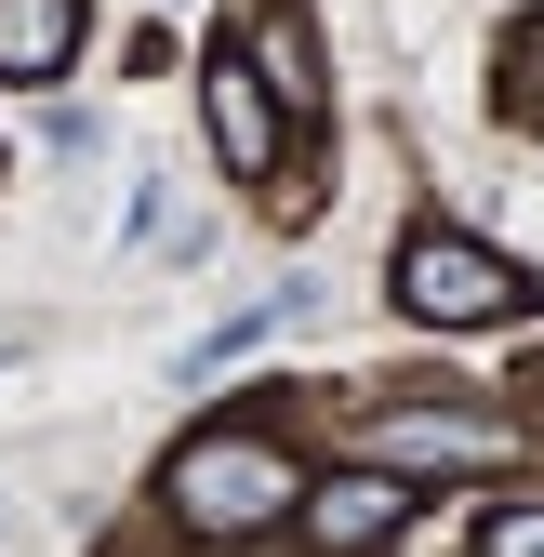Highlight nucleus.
Masks as SVG:
<instances>
[{"label": "nucleus", "instance_id": "1", "mask_svg": "<svg viewBox=\"0 0 544 557\" xmlns=\"http://www.w3.org/2000/svg\"><path fill=\"white\" fill-rule=\"evenodd\" d=\"M160 492H173L186 531H265V518L306 505V478H293V451H265V438H186Z\"/></svg>", "mask_w": 544, "mask_h": 557}, {"label": "nucleus", "instance_id": "2", "mask_svg": "<svg viewBox=\"0 0 544 557\" xmlns=\"http://www.w3.org/2000/svg\"><path fill=\"white\" fill-rule=\"evenodd\" d=\"M398 306H412V319H518L531 278L505 252H479V239H412V252H398Z\"/></svg>", "mask_w": 544, "mask_h": 557}, {"label": "nucleus", "instance_id": "3", "mask_svg": "<svg viewBox=\"0 0 544 557\" xmlns=\"http://www.w3.org/2000/svg\"><path fill=\"white\" fill-rule=\"evenodd\" d=\"M199 120H213V160L226 173H265V160H280V107H265L252 53H213V66H199Z\"/></svg>", "mask_w": 544, "mask_h": 557}, {"label": "nucleus", "instance_id": "4", "mask_svg": "<svg viewBox=\"0 0 544 557\" xmlns=\"http://www.w3.org/2000/svg\"><path fill=\"white\" fill-rule=\"evenodd\" d=\"M372 451H385V478H438V465H492L505 425H492V411H385Z\"/></svg>", "mask_w": 544, "mask_h": 557}, {"label": "nucleus", "instance_id": "5", "mask_svg": "<svg viewBox=\"0 0 544 557\" xmlns=\"http://www.w3.org/2000/svg\"><path fill=\"white\" fill-rule=\"evenodd\" d=\"M398 518H412V478H385V465H372V478H319V492H306V531H319L332 557H359V544H385Z\"/></svg>", "mask_w": 544, "mask_h": 557}, {"label": "nucleus", "instance_id": "6", "mask_svg": "<svg viewBox=\"0 0 544 557\" xmlns=\"http://www.w3.org/2000/svg\"><path fill=\"white\" fill-rule=\"evenodd\" d=\"M81 53V0H0V81H53Z\"/></svg>", "mask_w": 544, "mask_h": 557}, {"label": "nucleus", "instance_id": "7", "mask_svg": "<svg viewBox=\"0 0 544 557\" xmlns=\"http://www.w3.org/2000/svg\"><path fill=\"white\" fill-rule=\"evenodd\" d=\"M252 53H265V81H280L293 107H319V66H306V40H293V14H265V27H252Z\"/></svg>", "mask_w": 544, "mask_h": 557}, {"label": "nucleus", "instance_id": "8", "mask_svg": "<svg viewBox=\"0 0 544 557\" xmlns=\"http://www.w3.org/2000/svg\"><path fill=\"white\" fill-rule=\"evenodd\" d=\"M479 557H544V505H505V518L479 531Z\"/></svg>", "mask_w": 544, "mask_h": 557}]
</instances>
